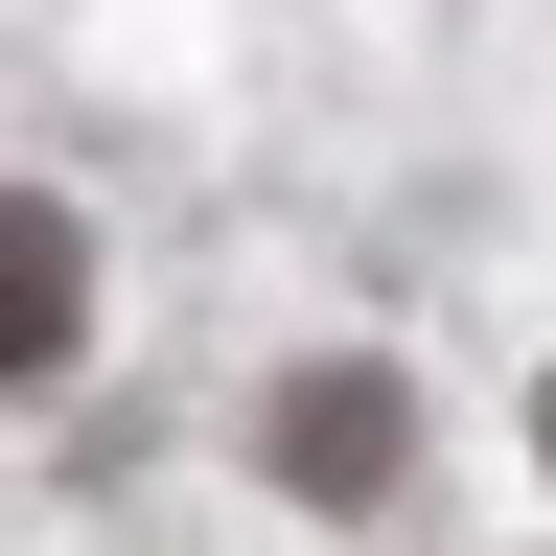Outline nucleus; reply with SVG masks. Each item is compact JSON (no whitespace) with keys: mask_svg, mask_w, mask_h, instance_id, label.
<instances>
[{"mask_svg":"<svg viewBox=\"0 0 556 556\" xmlns=\"http://www.w3.org/2000/svg\"><path fill=\"white\" fill-rule=\"evenodd\" d=\"M394 464H417V394H394V371H348V348H325V371L278 394V486H302V510H371Z\"/></svg>","mask_w":556,"mask_h":556,"instance_id":"obj_1","label":"nucleus"},{"mask_svg":"<svg viewBox=\"0 0 556 556\" xmlns=\"http://www.w3.org/2000/svg\"><path fill=\"white\" fill-rule=\"evenodd\" d=\"M70 348H93V232H70V208L24 186V208H0V371H24V394H47V371H70Z\"/></svg>","mask_w":556,"mask_h":556,"instance_id":"obj_2","label":"nucleus"},{"mask_svg":"<svg viewBox=\"0 0 556 556\" xmlns=\"http://www.w3.org/2000/svg\"><path fill=\"white\" fill-rule=\"evenodd\" d=\"M533 464H556V371H533Z\"/></svg>","mask_w":556,"mask_h":556,"instance_id":"obj_3","label":"nucleus"}]
</instances>
